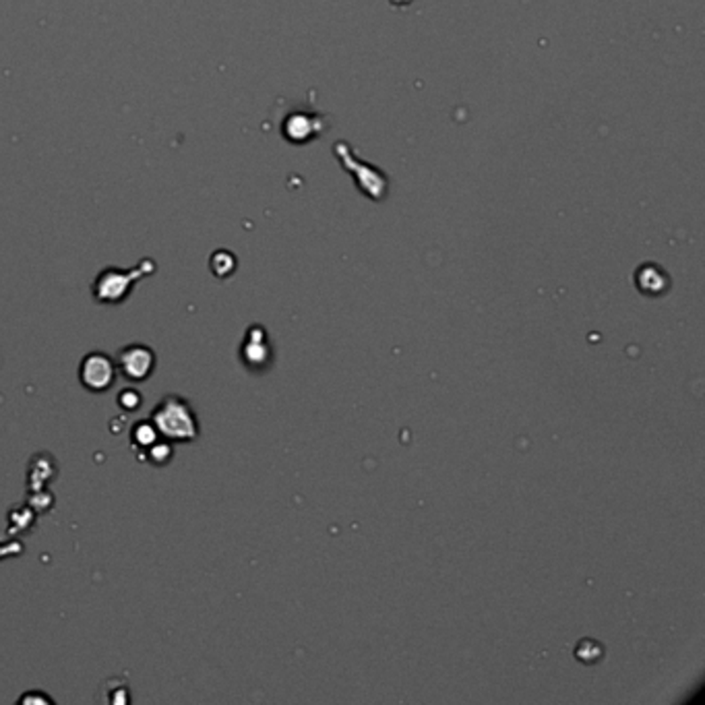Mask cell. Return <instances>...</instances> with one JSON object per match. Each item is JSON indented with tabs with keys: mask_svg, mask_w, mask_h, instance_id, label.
<instances>
[{
	"mask_svg": "<svg viewBox=\"0 0 705 705\" xmlns=\"http://www.w3.org/2000/svg\"><path fill=\"white\" fill-rule=\"evenodd\" d=\"M149 420L155 424L160 437L170 440V443H193L201 434L197 414H194L191 401L176 393L166 395L154 408Z\"/></svg>",
	"mask_w": 705,
	"mask_h": 705,
	"instance_id": "6da1fadb",
	"label": "cell"
},
{
	"mask_svg": "<svg viewBox=\"0 0 705 705\" xmlns=\"http://www.w3.org/2000/svg\"><path fill=\"white\" fill-rule=\"evenodd\" d=\"M154 269H155L154 261L149 259H145L139 267L129 269V272L116 267L104 269L91 286L93 298H96V302H99V305H121V302L129 298L131 288H133L141 278H145V275L154 273Z\"/></svg>",
	"mask_w": 705,
	"mask_h": 705,
	"instance_id": "7a4b0ae2",
	"label": "cell"
},
{
	"mask_svg": "<svg viewBox=\"0 0 705 705\" xmlns=\"http://www.w3.org/2000/svg\"><path fill=\"white\" fill-rule=\"evenodd\" d=\"M116 360L104 352H90L79 364V381L87 392L106 393L116 383Z\"/></svg>",
	"mask_w": 705,
	"mask_h": 705,
	"instance_id": "3957f363",
	"label": "cell"
},
{
	"mask_svg": "<svg viewBox=\"0 0 705 705\" xmlns=\"http://www.w3.org/2000/svg\"><path fill=\"white\" fill-rule=\"evenodd\" d=\"M116 368L131 383L147 381L155 370V352L145 344H131L116 354Z\"/></svg>",
	"mask_w": 705,
	"mask_h": 705,
	"instance_id": "277c9868",
	"label": "cell"
},
{
	"mask_svg": "<svg viewBox=\"0 0 705 705\" xmlns=\"http://www.w3.org/2000/svg\"><path fill=\"white\" fill-rule=\"evenodd\" d=\"M241 356L249 368H263L269 362V344L263 327H250L241 348Z\"/></svg>",
	"mask_w": 705,
	"mask_h": 705,
	"instance_id": "5b68a950",
	"label": "cell"
},
{
	"mask_svg": "<svg viewBox=\"0 0 705 705\" xmlns=\"http://www.w3.org/2000/svg\"><path fill=\"white\" fill-rule=\"evenodd\" d=\"M157 439L162 437L151 420H139V423H135V426L131 428V440H133V449H137V453H139V459H143V453L147 451Z\"/></svg>",
	"mask_w": 705,
	"mask_h": 705,
	"instance_id": "8992f818",
	"label": "cell"
},
{
	"mask_svg": "<svg viewBox=\"0 0 705 705\" xmlns=\"http://www.w3.org/2000/svg\"><path fill=\"white\" fill-rule=\"evenodd\" d=\"M172 455H174L172 443H170V440H166V439H157L155 443L143 453V457H147V462L151 465H155V468H162V465L170 463V459H172Z\"/></svg>",
	"mask_w": 705,
	"mask_h": 705,
	"instance_id": "52a82bcc",
	"label": "cell"
},
{
	"mask_svg": "<svg viewBox=\"0 0 705 705\" xmlns=\"http://www.w3.org/2000/svg\"><path fill=\"white\" fill-rule=\"evenodd\" d=\"M116 401H118V406H121L124 412H135V410H139L141 404H143V395L137 392V389L127 387V389H123L121 393H118Z\"/></svg>",
	"mask_w": 705,
	"mask_h": 705,
	"instance_id": "ba28073f",
	"label": "cell"
},
{
	"mask_svg": "<svg viewBox=\"0 0 705 705\" xmlns=\"http://www.w3.org/2000/svg\"><path fill=\"white\" fill-rule=\"evenodd\" d=\"M19 701H21V703H34V701H37V703H54V700H50V697L40 695V693H25Z\"/></svg>",
	"mask_w": 705,
	"mask_h": 705,
	"instance_id": "9c48e42d",
	"label": "cell"
}]
</instances>
